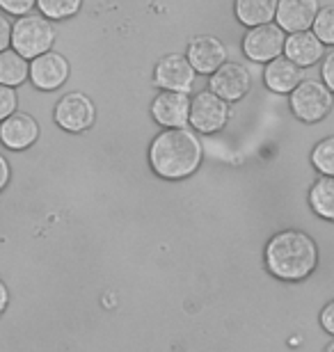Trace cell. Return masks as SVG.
Here are the masks:
<instances>
[{
	"mask_svg": "<svg viewBox=\"0 0 334 352\" xmlns=\"http://www.w3.org/2000/svg\"><path fill=\"white\" fill-rule=\"evenodd\" d=\"M186 58L190 62V67L195 69V74L211 76L227 62V48L218 37L200 34V37L190 39Z\"/></svg>",
	"mask_w": 334,
	"mask_h": 352,
	"instance_id": "obj_10",
	"label": "cell"
},
{
	"mask_svg": "<svg viewBox=\"0 0 334 352\" xmlns=\"http://www.w3.org/2000/svg\"><path fill=\"white\" fill-rule=\"evenodd\" d=\"M53 117L62 131L83 133L94 126L96 108L87 94H83V91H69V94L62 96L58 105H55Z\"/></svg>",
	"mask_w": 334,
	"mask_h": 352,
	"instance_id": "obj_6",
	"label": "cell"
},
{
	"mask_svg": "<svg viewBox=\"0 0 334 352\" xmlns=\"http://www.w3.org/2000/svg\"><path fill=\"white\" fill-rule=\"evenodd\" d=\"M39 140V124L28 112H14L0 122V142L12 151H23Z\"/></svg>",
	"mask_w": 334,
	"mask_h": 352,
	"instance_id": "obj_13",
	"label": "cell"
},
{
	"mask_svg": "<svg viewBox=\"0 0 334 352\" xmlns=\"http://www.w3.org/2000/svg\"><path fill=\"white\" fill-rule=\"evenodd\" d=\"M264 258L268 272L280 281H302L316 270L318 248L304 231L286 229L270 238Z\"/></svg>",
	"mask_w": 334,
	"mask_h": 352,
	"instance_id": "obj_2",
	"label": "cell"
},
{
	"mask_svg": "<svg viewBox=\"0 0 334 352\" xmlns=\"http://www.w3.org/2000/svg\"><path fill=\"white\" fill-rule=\"evenodd\" d=\"M321 76H323L325 87H328L334 94V51L330 55H325L323 67H321Z\"/></svg>",
	"mask_w": 334,
	"mask_h": 352,
	"instance_id": "obj_25",
	"label": "cell"
},
{
	"mask_svg": "<svg viewBox=\"0 0 334 352\" xmlns=\"http://www.w3.org/2000/svg\"><path fill=\"white\" fill-rule=\"evenodd\" d=\"M154 82H156V87H160V89L190 94L193 82H195V69L190 67L186 55L167 53L165 58L158 60V65L154 69Z\"/></svg>",
	"mask_w": 334,
	"mask_h": 352,
	"instance_id": "obj_8",
	"label": "cell"
},
{
	"mask_svg": "<svg viewBox=\"0 0 334 352\" xmlns=\"http://www.w3.org/2000/svg\"><path fill=\"white\" fill-rule=\"evenodd\" d=\"M321 327L330 336H334V300L323 307V311H321Z\"/></svg>",
	"mask_w": 334,
	"mask_h": 352,
	"instance_id": "obj_26",
	"label": "cell"
},
{
	"mask_svg": "<svg viewBox=\"0 0 334 352\" xmlns=\"http://www.w3.org/2000/svg\"><path fill=\"white\" fill-rule=\"evenodd\" d=\"M325 352H334V341H330V346L325 348Z\"/></svg>",
	"mask_w": 334,
	"mask_h": 352,
	"instance_id": "obj_30",
	"label": "cell"
},
{
	"mask_svg": "<svg viewBox=\"0 0 334 352\" xmlns=\"http://www.w3.org/2000/svg\"><path fill=\"white\" fill-rule=\"evenodd\" d=\"M83 0H37V7L41 12V16L51 19V21H62L69 19L81 10Z\"/></svg>",
	"mask_w": 334,
	"mask_h": 352,
	"instance_id": "obj_20",
	"label": "cell"
},
{
	"mask_svg": "<svg viewBox=\"0 0 334 352\" xmlns=\"http://www.w3.org/2000/svg\"><path fill=\"white\" fill-rule=\"evenodd\" d=\"M227 122H229V103L222 101L211 89L200 91L193 101H190V119L188 124L195 131L204 133V135H213V133L222 131Z\"/></svg>",
	"mask_w": 334,
	"mask_h": 352,
	"instance_id": "obj_5",
	"label": "cell"
},
{
	"mask_svg": "<svg viewBox=\"0 0 334 352\" xmlns=\"http://www.w3.org/2000/svg\"><path fill=\"white\" fill-rule=\"evenodd\" d=\"M291 112L304 124L323 122L330 115L334 98L332 91L325 87V82L318 80H302L293 91H291Z\"/></svg>",
	"mask_w": 334,
	"mask_h": 352,
	"instance_id": "obj_4",
	"label": "cell"
},
{
	"mask_svg": "<svg viewBox=\"0 0 334 352\" xmlns=\"http://www.w3.org/2000/svg\"><path fill=\"white\" fill-rule=\"evenodd\" d=\"M12 44V25L3 14H0V53L7 51Z\"/></svg>",
	"mask_w": 334,
	"mask_h": 352,
	"instance_id": "obj_27",
	"label": "cell"
},
{
	"mask_svg": "<svg viewBox=\"0 0 334 352\" xmlns=\"http://www.w3.org/2000/svg\"><path fill=\"white\" fill-rule=\"evenodd\" d=\"M275 12H277V0H236L233 3V14L247 28L273 23Z\"/></svg>",
	"mask_w": 334,
	"mask_h": 352,
	"instance_id": "obj_17",
	"label": "cell"
},
{
	"mask_svg": "<svg viewBox=\"0 0 334 352\" xmlns=\"http://www.w3.org/2000/svg\"><path fill=\"white\" fill-rule=\"evenodd\" d=\"M28 76H30V65L25 58H21L17 51H10V48L0 53V85H23Z\"/></svg>",
	"mask_w": 334,
	"mask_h": 352,
	"instance_id": "obj_19",
	"label": "cell"
},
{
	"mask_svg": "<svg viewBox=\"0 0 334 352\" xmlns=\"http://www.w3.org/2000/svg\"><path fill=\"white\" fill-rule=\"evenodd\" d=\"M152 117L165 129H186L190 119V98L183 91L163 89L152 103Z\"/></svg>",
	"mask_w": 334,
	"mask_h": 352,
	"instance_id": "obj_11",
	"label": "cell"
},
{
	"mask_svg": "<svg viewBox=\"0 0 334 352\" xmlns=\"http://www.w3.org/2000/svg\"><path fill=\"white\" fill-rule=\"evenodd\" d=\"M10 176H12V170H10V163H7L5 156H0V192L7 188V183H10Z\"/></svg>",
	"mask_w": 334,
	"mask_h": 352,
	"instance_id": "obj_28",
	"label": "cell"
},
{
	"mask_svg": "<svg viewBox=\"0 0 334 352\" xmlns=\"http://www.w3.org/2000/svg\"><path fill=\"white\" fill-rule=\"evenodd\" d=\"M318 10V0H277L275 21L284 32H302L314 25Z\"/></svg>",
	"mask_w": 334,
	"mask_h": 352,
	"instance_id": "obj_14",
	"label": "cell"
},
{
	"mask_svg": "<svg viewBox=\"0 0 334 352\" xmlns=\"http://www.w3.org/2000/svg\"><path fill=\"white\" fill-rule=\"evenodd\" d=\"M202 140L190 129H165L149 146V165L167 181H181L193 176L202 165Z\"/></svg>",
	"mask_w": 334,
	"mask_h": 352,
	"instance_id": "obj_1",
	"label": "cell"
},
{
	"mask_svg": "<svg viewBox=\"0 0 334 352\" xmlns=\"http://www.w3.org/2000/svg\"><path fill=\"white\" fill-rule=\"evenodd\" d=\"M17 91L14 87H7V85H0V122H5L7 117L17 112Z\"/></svg>",
	"mask_w": 334,
	"mask_h": 352,
	"instance_id": "obj_23",
	"label": "cell"
},
{
	"mask_svg": "<svg viewBox=\"0 0 334 352\" xmlns=\"http://www.w3.org/2000/svg\"><path fill=\"white\" fill-rule=\"evenodd\" d=\"M314 34L323 41V46H334V5L321 7L314 19Z\"/></svg>",
	"mask_w": 334,
	"mask_h": 352,
	"instance_id": "obj_22",
	"label": "cell"
},
{
	"mask_svg": "<svg viewBox=\"0 0 334 352\" xmlns=\"http://www.w3.org/2000/svg\"><path fill=\"white\" fill-rule=\"evenodd\" d=\"M311 165L323 176H334V135L321 140L311 151Z\"/></svg>",
	"mask_w": 334,
	"mask_h": 352,
	"instance_id": "obj_21",
	"label": "cell"
},
{
	"mask_svg": "<svg viewBox=\"0 0 334 352\" xmlns=\"http://www.w3.org/2000/svg\"><path fill=\"white\" fill-rule=\"evenodd\" d=\"M323 53H325L323 41L311 30L293 32L284 41V58H289L291 62H295V65L302 69L314 67L316 62L323 58Z\"/></svg>",
	"mask_w": 334,
	"mask_h": 352,
	"instance_id": "obj_15",
	"label": "cell"
},
{
	"mask_svg": "<svg viewBox=\"0 0 334 352\" xmlns=\"http://www.w3.org/2000/svg\"><path fill=\"white\" fill-rule=\"evenodd\" d=\"M7 305H10V288H7L5 281L0 279V316L5 314Z\"/></svg>",
	"mask_w": 334,
	"mask_h": 352,
	"instance_id": "obj_29",
	"label": "cell"
},
{
	"mask_svg": "<svg viewBox=\"0 0 334 352\" xmlns=\"http://www.w3.org/2000/svg\"><path fill=\"white\" fill-rule=\"evenodd\" d=\"M284 41L286 32L277 23H264L257 28H250L243 37V53L252 62H268L280 58L284 53Z\"/></svg>",
	"mask_w": 334,
	"mask_h": 352,
	"instance_id": "obj_7",
	"label": "cell"
},
{
	"mask_svg": "<svg viewBox=\"0 0 334 352\" xmlns=\"http://www.w3.org/2000/svg\"><path fill=\"white\" fill-rule=\"evenodd\" d=\"M250 85H252V76L238 62H225L216 74H211L209 80L213 94H218L227 103L240 101L250 91Z\"/></svg>",
	"mask_w": 334,
	"mask_h": 352,
	"instance_id": "obj_9",
	"label": "cell"
},
{
	"mask_svg": "<svg viewBox=\"0 0 334 352\" xmlns=\"http://www.w3.org/2000/svg\"><path fill=\"white\" fill-rule=\"evenodd\" d=\"M34 5H37V0H0V10L12 14V16H25Z\"/></svg>",
	"mask_w": 334,
	"mask_h": 352,
	"instance_id": "obj_24",
	"label": "cell"
},
{
	"mask_svg": "<svg viewBox=\"0 0 334 352\" xmlns=\"http://www.w3.org/2000/svg\"><path fill=\"white\" fill-rule=\"evenodd\" d=\"M55 44V25L41 14H25L12 25V48L21 58L34 60Z\"/></svg>",
	"mask_w": 334,
	"mask_h": 352,
	"instance_id": "obj_3",
	"label": "cell"
},
{
	"mask_svg": "<svg viewBox=\"0 0 334 352\" xmlns=\"http://www.w3.org/2000/svg\"><path fill=\"white\" fill-rule=\"evenodd\" d=\"M264 80L268 89L277 91V94H291L300 82L302 78V67H298L295 62H291L289 58H275L268 62L266 72H264Z\"/></svg>",
	"mask_w": 334,
	"mask_h": 352,
	"instance_id": "obj_16",
	"label": "cell"
},
{
	"mask_svg": "<svg viewBox=\"0 0 334 352\" xmlns=\"http://www.w3.org/2000/svg\"><path fill=\"white\" fill-rule=\"evenodd\" d=\"M69 78V62L65 55L48 51L30 62V80L37 89L53 91L62 87Z\"/></svg>",
	"mask_w": 334,
	"mask_h": 352,
	"instance_id": "obj_12",
	"label": "cell"
},
{
	"mask_svg": "<svg viewBox=\"0 0 334 352\" xmlns=\"http://www.w3.org/2000/svg\"><path fill=\"white\" fill-rule=\"evenodd\" d=\"M309 206L318 217L334 222V176H321L314 181L309 188Z\"/></svg>",
	"mask_w": 334,
	"mask_h": 352,
	"instance_id": "obj_18",
	"label": "cell"
}]
</instances>
